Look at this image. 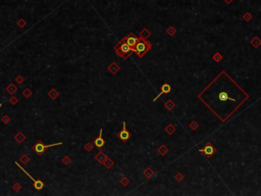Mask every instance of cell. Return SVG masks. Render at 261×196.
<instances>
[{"instance_id": "7c38bea8", "label": "cell", "mask_w": 261, "mask_h": 196, "mask_svg": "<svg viewBox=\"0 0 261 196\" xmlns=\"http://www.w3.org/2000/svg\"><path fill=\"white\" fill-rule=\"evenodd\" d=\"M225 3L230 4V3H232V1H233V0H225Z\"/></svg>"}, {"instance_id": "3957f363", "label": "cell", "mask_w": 261, "mask_h": 196, "mask_svg": "<svg viewBox=\"0 0 261 196\" xmlns=\"http://www.w3.org/2000/svg\"><path fill=\"white\" fill-rule=\"evenodd\" d=\"M150 48H151V44L149 43L148 41H146L144 38H142V37H140L135 47H134V52H135L139 57H143L149 51Z\"/></svg>"}, {"instance_id": "9c48e42d", "label": "cell", "mask_w": 261, "mask_h": 196, "mask_svg": "<svg viewBox=\"0 0 261 196\" xmlns=\"http://www.w3.org/2000/svg\"><path fill=\"white\" fill-rule=\"evenodd\" d=\"M200 151H201V152L204 153V154H205L206 156H207V157H210V156L215 152V148L213 147L212 145L208 144V145H206V146H205L204 149H200Z\"/></svg>"}, {"instance_id": "277c9868", "label": "cell", "mask_w": 261, "mask_h": 196, "mask_svg": "<svg viewBox=\"0 0 261 196\" xmlns=\"http://www.w3.org/2000/svg\"><path fill=\"white\" fill-rule=\"evenodd\" d=\"M61 144H62L61 142H58V143H54V144L46 145V144H44L41 140H39L38 142L33 146V150H34V152L37 153L38 155H42L47 149H48V148L53 147V146H56V145H61Z\"/></svg>"}, {"instance_id": "8fae6325", "label": "cell", "mask_w": 261, "mask_h": 196, "mask_svg": "<svg viewBox=\"0 0 261 196\" xmlns=\"http://www.w3.org/2000/svg\"><path fill=\"white\" fill-rule=\"evenodd\" d=\"M8 90H10V91H9V93H11V94L14 93V92H16V87L10 85V86L8 87Z\"/></svg>"}, {"instance_id": "30bf717a", "label": "cell", "mask_w": 261, "mask_h": 196, "mask_svg": "<svg viewBox=\"0 0 261 196\" xmlns=\"http://www.w3.org/2000/svg\"><path fill=\"white\" fill-rule=\"evenodd\" d=\"M170 91H171V87H170V84H167V83H166V84H163V85L161 86V92L159 93L158 95L153 99V100H154V101L157 100V99L159 98V96H161V95H162V94H167V93H170Z\"/></svg>"}, {"instance_id": "6da1fadb", "label": "cell", "mask_w": 261, "mask_h": 196, "mask_svg": "<svg viewBox=\"0 0 261 196\" xmlns=\"http://www.w3.org/2000/svg\"><path fill=\"white\" fill-rule=\"evenodd\" d=\"M198 97L217 118L225 121L249 96L225 72H222Z\"/></svg>"}, {"instance_id": "7a4b0ae2", "label": "cell", "mask_w": 261, "mask_h": 196, "mask_svg": "<svg viewBox=\"0 0 261 196\" xmlns=\"http://www.w3.org/2000/svg\"><path fill=\"white\" fill-rule=\"evenodd\" d=\"M114 52H115L116 55H118L119 57L126 59L134 52V49L132 48L131 46L128 45V43L126 42V37H125V38L121 39V40L114 46Z\"/></svg>"}, {"instance_id": "5b68a950", "label": "cell", "mask_w": 261, "mask_h": 196, "mask_svg": "<svg viewBox=\"0 0 261 196\" xmlns=\"http://www.w3.org/2000/svg\"><path fill=\"white\" fill-rule=\"evenodd\" d=\"M16 165H17V167H19L21 168V170L23 171V172L26 174L27 176H28V177L30 178V179H31L32 181H33V186H34V188L35 189H36L37 191H40V190H42L44 188V186H45V184H44V182L42 180H40V179H35V178H33L32 177L31 175H29V173L27 172V171H25L23 168L21 167V165H19V162H16Z\"/></svg>"}, {"instance_id": "8992f818", "label": "cell", "mask_w": 261, "mask_h": 196, "mask_svg": "<svg viewBox=\"0 0 261 196\" xmlns=\"http://www.w3.org/2000/svg\"><path fill=\"white\" fill-rule=\"evenodd\" d=\"M117 137L120 139L123 142H126V141L130 140V139L132 138V133L128 130V129H126V121H123V127L118 132Z\"/></svg>"}, {"instance_id": "52a82bcc", "label": "cell", "mask_w": 261, "mask_h": 196, "mask_svg": "<svg viewBox=\"0 0 261 196\" xmlns=\"http://www.w3.org/2000/svg\"><path fill=\"white\" fill-rule=\"evenodd\" d=\"M138 40H139V38H137V37L133 33H130L128 36L126 37V42L128 43V45L131 46L133 49H134V47H135V45L137 44V42H138Z\"/></svg>"}, {"instance_id": "ba28073f", "label": "cell", "mask_w": 261, "mask_h": 196, "mask_svg": "<svg viewBox=\"0 0 261 196\" xmlns=\"http://www.w3.org/2000/svg\"><path fill=\"white\" fill-rule=\"evenodd\" d=\"M102 132H103V130H102V129H101V130H100V134H99V136L95 139V141H94V145H95L96 147H98V148L103 147V146L106 144V141L102 138Z\"/></svg>"}]
</instances>
